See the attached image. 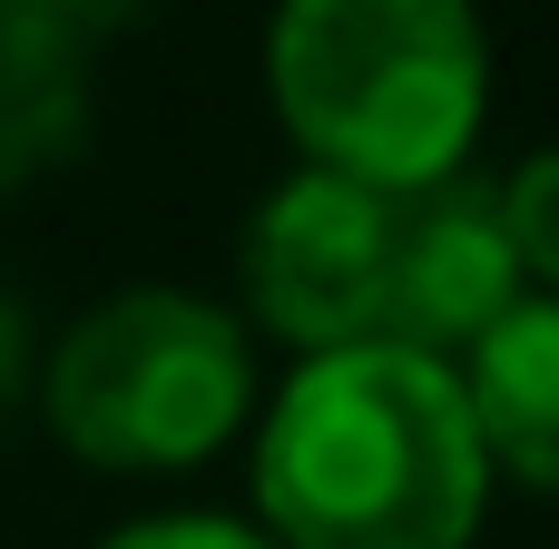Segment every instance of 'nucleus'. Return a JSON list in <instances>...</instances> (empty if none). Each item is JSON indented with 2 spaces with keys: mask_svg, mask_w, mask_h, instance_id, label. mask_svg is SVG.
Segmentation results:
<instances>
[{
  "mask_svg": "<svg viewBox=\"0 0 559 549\" xmlns=\"http://www.w3.org/2000/svg\"><path fill=\"white\" fill-rule=\"evenodd\" d=\"M20 373H29V324H20V305L0 295V422H10V393H20Z\"/></svg>",
  "mask_w": 559,
  "mask_h": 549,
  "instance_id": "obj_9",
  "label": "nucleus"
},
{
  "mask_svg": "<svg viewBox=\"0 0 559 549\" xmlns=\"http://www.w3.org/2000/svg\"><path fill=\"white\" fill-rule=\"evenodd\" d=\"M39 403L98 472H197L255 413V344L187 285H128L59 334Z\"/></svg>",
  "mask_w": 559,
  "mask_h": 549,
  "instance_id": "obj_3",
  "label": "nucleus"
},
{
  "mask_svg": "<svg viewBox=\"0 0 559 549\" xmlns=\"http://www.w3.org/2000/svg\"><path fill=\"white\" fill-rule=\"evenodd\" d=\"M521 255L501 226V187L491 177H442L423 196L393 206V285H383V344L462 363L511 305H521Z\"/></svg>",
  "mask_w": 559,
  "mask_h": 549,
  "instance_id": "obj_5",
  "label": "nucleus"
},
{
  "mask_svg": "<svg viewBox=\"0 0 559 549\" xmlns=\"http://www.w3.org/2000/svg\"><path fill=\"white\" fill-rule=\"evenodd\" d=\"M481 501L491 452L432 354H305L255 422V530L275 549H472Z\"/></svg>",
  "mask_w": 559,
  "mask_h": 549,
  "instance_id": "obj_1",
  "label": "nucleus"
},
{
  "mask_svg": "<svg viewBox=\"0 0 559 549\" xmlns=\"http://www.w3.org/2000/svg\"><path fill=\"white\" fill-rule=\"evenodd\" d=\"M265 79L305 167L373 196L462 177L491 118V39L472 0H275Z\"/></svg>",
  "mask_w": 559,
  "mask_h": 549,
  "instance_id": "obj_2",
  "label": "nucleus"
},
{
  "mask_svg": "<svg viewBox=\"0 0 559 549\" xmlns=\"http://www.w3.org/2000/svg\"><path fill=\"white\" fill-rule=\"evenodd\" d=\"M501 226H511V255H521V285L559 295V147L521 157L501 177Z\"/></svg>",
  "mask_w": 559,
  "mask_h": 549,
  "instance_id": "obj_7",
  "label": "nucleus"
},
{
  "mask_svg": "<svg viewBox=\"0 0 559 549\" xmlns=\"http://www.w3.org/2000/svg\"><path fill=\"white\" fill-rule=\"evenodd\" d=\"M393 206L354 177H285L255 226H246V305L265 314V334H285L295 354H344V344H383V285H393Z\"/></svg>",
  "mask_w": 559,
  "mask_h": 549,
  "instance_id": "obj_4",
  "label": "nucleus"
},
{
  "mask_svg": "<svg viewBox=\"0 0 559 549\" xmlns=\"http://www.w3.org/2000/svg\"><path fill=\"white\" fill-rule=\"evenodd\" d=\"M98 549H275L255 521H226V511H147L128 530H108Z\"/></svg>",
  "mask_w": 559,
  "mask_h": 549,
  "instance_id": "obj_8",
  "label": "nucleus"
},
{
  "mask_svg": "<svg viewBox=\"0 0 559 549\" xmlns=\"http://www.w3.org/2000/svg\"><path fill=\"white\" fill-rule=\"evenodd\" d=\"M452 373H462V403H472L491 472L559 491V295H521Z\"/></svg>",
  "mask_w": 559,
  "mask_h": 549,
  "instance_id": "obj_6",
  "label": "nucleus"
}]
</instances>
